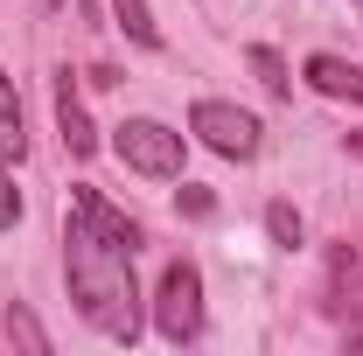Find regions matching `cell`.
<instances>
[{"mask_svg": "<svg viewBox=\"0 0 363 356\" xmlns=\"http://www.w3.org/2000/svg\"><path fill=\"white\" fill-rule=\"evenodd\" d=\"M63 279H70V301L98 335L112 343H133L140 335V287H133V252L119 238H105L91 217L70 210L63 223Z\"/></svg>", "mask_w": 363, "mask_h": 356, "instance_id": "6da1fadb", "label": "cell"}, {"mask_svg": "<svg viewBox=\"0 0 363 356\" xmlns=\"http://www.w3.org/2000/svg\"><path fill=\"white\" fill-rule=\"evenodd\" d=\"M154 328L168 343H196L203 335V272L189 259H175L161 272V287H154Z\"/></svg>", "mask_w": 363, "mask_h": 356, "instance_id": "7a4b0ae2", "label": "cell"}, {"mask_svg": "<svg viewBox=\"0 0 363 356\" xmlns=\"http://www.w3.org/2000/svg\"><path fill=\"white\" fill-rule=\"evenodd\" d=\"M189 133L203 140L210 154H224V161H252V154H259V140H266V126H259L252 112L224 105V98H196V112H189Z\"/></svg>", "mask_w": 363, "mask_h": 356, "instance_id": "3957f363", "label": "cell"}, {"mask_svg": "<svg viewBox=\"0 0 363 356\" xmlns=\"http://www.w3.org/2000/svg\"><path fill=\"white\" fill-rule=\"evenodd\" d=\"M112 147H119V161H126L133 175H154V182L182 175V133L161 126V119H126V126L112 133Z\"/></svg>", "mask_w": 363, "mask_h": 356, "instance_id": "277c9868", "label": "cell"}, {"mask_svg": "<svg viewBox=\"0 0 363 356\" xmlns=\"http://www.w3.org/2000/svg\"><path fill=\"white\" fill-rule=\"evenodd\" d=\"M308 84L321 91V98H350V105H363V63H342V56H308Z\"/></svg>", "mask_w": 363, "mask_h": 356, "instance_id": "5b68a950", "label": "cell"}, {"mask_svg": "<svg viewBox=\"0 0 363 356\" xmlns=\"http://www.w3.org/2000/svg\"><path fill=\"white\" fill-rule=\"evenodd\" d=\"M56 126H63V147H70V154H91V147H98V133H91V119H84V98H77V84H70V70L56 77Z\"/></svg>", "mask_w": 363, "mask_h": 356, "instance_id": "8992f818", "label": "cell"}, {"mask_svg": "<svg viewBox=\"0 0 363 356\" xmlns=\"http://www.w3.org/2000/svg\"><path fill=\"white\" fill-rule=\"evenodd\" d=\"M70 210H77V217H91L98 230H105V238H119L126 252H140V223H133V217H119V210H112L98 189H77V196H70Z\"/></svg>", "mask_w": 363, "mask_h": 356, "instance_id": "52a82bcc", "label": "cell"}, {"mask_svg": "<svg viewBox=\"0 0 363 356\" xmlns=\"http://www.w3.org/2000/svg\"><path fill=\"white\" fill-rule=\"evenodd\" d=\"M21 147H28V119H21V98H14V77L0 70V154H7V161H21Z\"/></svg>", "mask_w": 363, "mask_h": 356, "instance_id": "ba28073f", "label": "cell"}, {"mask_svg": "<svg viewBox=\"0 0 363 356\" xmlns=\"http://www.w3.org/2000/svg\"><path fill=\"white\" fill-rule=\"evenodd\" d=\"M112 14H119V28H126V35H133L140 49H161V28H154L147 0H112Z\"/></svg>", "mask_w": 363, "mask_h": 356, "instance_id": "9c48e42d", "label": "cell"}, {"mask_svg": "<svg viewBox=\"0 0 363 356\" xmlns=\"http://www.w3.org/2000/svg\"><path fill=\"white\" fill-rule=\"evenodd\" d=\"M245 63H252V70H259V84H266L272 98H286V91H294V77H286V63H279V49H266V43H252V49H245Z\"/></svg>", "mask_w": 363, "mask_h": 356, "instance_id": "30bf717a", "label": "cell"}, {"mask_svg": "<svg viewBox=\"0 0 363 356\" xmlns=\"http://www.w3.org/2000/svg\"><path fill=\"white\" fill-rule=\"evenodd\" d=\"M7 343H21V350H35V356H43V350H49V328H43V321H35L28 308H7Z\"/></svg>", "mask_w": 363, "mask_h": 356, "instance_id": "8fae6325", "label": "cell"}, {"mask_svg": "<svg viewBox=\"0 0 363 356\" xmlns=\"http://www.w3.org/2000/svg\"><path fill=\"white\" fill-rule=\"evenodd\" d=\"M266 230H272V245H301V217H294L286 203H272V210H266Z\"/></svg>", "mask_w": 363, "mask_h": 356, "instance_id": "7c38bea8", "label": "cell"}, {"mask_svg": "<svg viewBox=\"0 0 363 356\" xmlns=\"http://www.w3.org/2000/svg\"><path fill=\"white\" fill-rule=\"evenodd\" d=\"M21 223V189H14V175L0 168V230H14Z\"/></svg>", "mask_w": 363, "mask_h": 356, "instance_id": "4fadbf2b", "label": "cell"}, {"mask_svg": "<svg viewBox=\"0 0 363 356\" xmlns=\"http://www.w3.org/2000/svg\"><path fill=\"white\" fill-rule=\"evenodd\" d=\"M182 210L189 217H210V189H182Z\"/></svg>", "mask_w": 363, "mask_h": 356, "instance_id": "5bb4252c", "label": "cell"}, {"mask_svg": "<svg viewBox=\"0 0 363 356\" xmlns=\"http://www.w3.org/2000/svg\"><path fill=\"white\" fill-rule=\"evenodd\" d=\"M350 350H363V321H357V328H350Z\"/></svg>", "mask_w": 363, "mask_h": 356, "instance_id": "9a60e30c", "label": "cell"}, {"mask_svg": "<svg viewBox=\"0 0 363 356\" xmlns=\"http://www.w3.org/2000/svg\"><path fill=\"white\" fill-rule=\"evenodd\" d=\"M350 154H357V161H363V133H350Z\"/></svg>", "mask_w": 363, "mask_h": 356, "instance_id": "2e32d148", "label": "cell"}, {"mask_svg": "<svg viewBox=\"0 0 363 356\" xmlns=\"http://www.w3.org/2000/svg\"><path fill=\"white\" fill-rule=\"evenodd\" d=\"M43 7H63V0H43Z\"/></svg>", "mask_w": 363, "mask_h": 356, "instance_id": "e0dca14e", "label": "cell"}, {"mask_svg": "<svg viewBox=\"0 0 363 356\" xmlns=\"http://www.w3.org/2000/svg\"><path fill=\"white\" fill-rule=\"evenodd\" d=\"M357 7H363V0H357Z\"/></svg>", "mask_w": 363, "mask_h": 356, "instance_id": "ac0fdd59", "label": "cell"}]
</instances>
